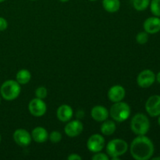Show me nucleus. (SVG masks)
Masks as SVG:
<instances>
[{"label": "nucleus", "instance_id": "nucleus-32", "mask_svg": "<svg viewBox=\"0 0 160 160\" xmlns=\"http://www.w3.org/2000/svg\"><path fill=\"white\" fill-rule=\"evenodd\" d=\"M6 0H0V2H5Z\"/></svg>", "mask_w": 160, "mask_h": 160}, {"label": "nucleus", "instance_id": "nucleus-28", "mask_svg": "<svg viewBox=\"0 0 160 160\" xmlns=\"http://www.w3.org/2000/svg\"><path fill=\"white\" fill-rule=\"evenodd\" d=\"M156 80L158 81V83L160 84V71L157 73V75L156 76Z\"/></svg>", "mask_w": 160, "mask_h": 160}, {"label": "nucleus", "instance_id": "nucleus-12", "mask_svg": "<svg viewBox=\"0 0 160 160\" xmlns=\"http://www.w3.org/2000/svg\"><path fill=\"white\" fill-rule=\"evenodd\" d=\"M108 98L112 102H118L123 101L126 95V91L123 86L116 84L112 86L108 91Z\"/></svg>", "mask_w": 160, "mask_h": 160}, {"label": "nucleus", "instance_id": "nucleus-22", "mask_svg": "<svg viewBox=\"0 0 160 160\" xmlns=\"http://www.w3.org/2000/svg\"><path fill=\"white\" fill-rule=\"evenodd\" d=\"M62 138V134L58 131H53L48 135V139L53 144H57L61 142Z\"/></svg>", "mask_w": 160, "mask_h": 160}, {"label": "nucleus", "instance_id": "nucleus-14", "mask_svg": "<svg viewBox=\"0 0 160 160\" xmlns=\"http://www.w3.org/2000/svg\"><path fill=\"white\" fill-rule=\"evenodd\" d=\"M73 115V110L71 106L67 104H62L57 109L56 116L59 121L67 123L72 119Z\"/></svg>", "mask_w": 160, "mask_h": 160}, {"label": "nucleus", "instance_id": "nucleus-16", "mask_svg": "<svg viewBox=\"0 0 160 160\" xmlns=\"http://www.w3.org/2000/svg\"><path fill=\"white\" fill-rule=\"evenodd\" d=\"M31 138L35 142L39 144L45 143L48 139V133L45 128L36 127L31 131Z\"/></svg>", "mask_w": 160, "mask_h": 160}, {"label": "nucleus", "instance_id": "nucleus-7", "mask_svg": "<svg viewBox=\"0 0 160 160\" xmlns=\"http://www.w3.org/2000/svg\"><path fill=\"white\" fill-rule=\"evenodd\" d=\"M105 145H106L105 138L99 134H92L88 139L87 148L91 152H99L105 148Z\"/></svg>", "mask_w": 160, "mask_h": 160}, {"label": "nucleus", "instance_id": "nucleus-27", "mask_svg": "<svg viewBox=\"0 0 160 160\" xmlns=\"http://www.w3.org/2000/svg\"><path fill=\"white\" fill-rule=\"evenodd\" d=\"M67 159L68 160H81L82 157L80 155L77 154V153H72V154L69 155L67 156Z\"/></svg>", "mask_w": 160, "mask_h": 160}, {"label": "nucleus", "instance_id": "nucleus-31", "mask_svg": "<svg viewBox=\"0 0 160 160\" xmlns=\"http://www.w3.org/2000/svg\"><path fill=\"white\" fill-rule=\"evenodd\" d=\"M158 123H159V125L160 126V115L159 116V118H158Z\"/></svg>", "mask_w": 160, "mask_h": 160}, {"label": "nucleus", "instance_id": "nucleus-8", "mask_svg": "<svg viewBox=\"0 0 160 160\" xmlns=\"http://www.w3.org/2000/svg\"><path fill=\"white\" fill-rule=\"evenodd\" d=\"M156 81V74L151 70H144L138 75V85L142 88L151 87Z\"/></svg>", "mask_w": 160, "mask_h": 160}, {"label": "nucleus", "instance_id": "nucleus-20", "mask_svg": "<svg viewBox=\"0 0 160 160\" xmlns=\"http://www.w3.org/2000/svg\"><path fill=\"white\" fill-rule=\"evenodd\" d=\"M150 0H133V6L137 11H144L150 5Z\"/></svg>", "mask_w": 160, "mask_h": 160}, {"label": "nucleus", "instance_id": "nucleus-4", "mask_svg": "<svg viewBox=\"0 0 160 160\" xmlns=\"http://www.w3.org/2000/svg\"><path fill=\"white\" fill-rule=\"evenodd\" d=\"M109 116L116 122L121 123L126 121L131 116V107L124 102H114L109 110Z\"/></svg>", "mask_w": 160, "mask_h": 160}, {"label": "nucleus", "instance_id": "nucleus-6", "mask_svg": "<svg viewBox=\"0 0 160 160\" xmlns=\"http://www.w3.org/2000/svg\"><path fill=\"white\" fill-rule=\"evenodd\" d=\"M28 110L32 116L35 117H43L47 111V105L44 99L34 98L28 104Z\"/></svg>", "mask_w": 160, "mask_h": 160}, {"label": "nucleus", "instance_id": "nucleus-10", "mask_svg": "<svg viewBox=\"0 0 160 160\" xmlns=\"http://www.w3.org/2000/svg\"><path fill=\"white\" fill-rule=\"evenodd\" d=\"M84 130V125L79 120H70L67 122L64 128V132L68 137L76 138L82 133Z\"/></svg>", "mask_w": 160, "mask_h": 160}, {"label": "nucleus", "instance_id": "nucleus-34", "mask_svg": "<svg viewBox=\"0 0 160 160\" xmlns=\"http://www.w3.org/2000/svg\"><path fill=\"white\" fill-rule=\"evenodd\" d=\"M1 140H2V137H1V134H0V142H1Z\"/></svg>", "mask_w": 160, "mask_h": 160}, {"label": "nucleus", "instance_id": "nucleus-9", "mask_svg": "<svg viewBox=\"0 0 160 160\" xmlns=\"http://www.w3.org/2000/svg\"><path fill=\"white\" fill-rule=\"evenodd\" d=\"M145 109L150 117H156L160 115V95L150 96L145 103Z\"/></svg>", "mask_w": 160, "mask_h": 160}, {"label": "nucleus", "instance_id": "nucleus-18", "mask_svg": "<svg viewBox=\"0 0 160 160\" xmlns=\"http://www.w3.org/2000/svg\"><path fill=\"white\" fill-rule=\"evenodd\" d=\"M102 7L106 12L114 13L120 8V0H102Z\"/></svg>", "mask_w": 160, "mask_h": 160}, {"label": "nucleus", "instance_id": "nucleus-2", "mask_svg": "<svg viewBox=\"0 0 160 160\" xmlns=\"http://www.w3.org/2000/svg\"><path fill=\"white\" fill-rule=\"evenodd\" d=\"M21 92V86L16 80H8L0 87V94L3 99L13 101L17 99Z\"/></svg>", "mask_w": 160, "mask_h": 160}, {"label": "nucleus", "instance_id": "nucleus-36", "mask_svg": "<svg viewBox=\"0 0 160 160\" xmlns=\"http://www.w3.org/2000/svg\"><path fill=\"white\" fill-rule=\"evenodd\" d=\"M31 1H37V0H31Z\"/></svg>", "mask_w": 160, "mask_h": 160}, {"label": "nucleus", "instance_id": "nucleus-30", "mask_svg": "<svg viewBox=\"0 0 160 160\" xmlns=\"http://www.w3.org/2000/svg\"><path fill=\"white\" fill-rule=\"evenodd\" d=\"M59 1H60L61 2H67L70 1V0H59Z\"/></svg>", "mask_w": 160, "mask_h": 160}, {"label": "nucleus", "instance_id": "nucleus-29", "mask_svg": "<svg viewBox=\"0 0 160 160\" xmlns=\"http://www.w3.org/2000/svg\"><path fill=\"white\" fill-rule=\"evenodd\" d=\"M153 160H160V156H158V157H154L152 158Z\"/></svg>", "mask_w": 160, "mask_h": 160}, {"label": "nucleus", "instance_id": "nucleus-3", "mask_svg": "<svg viewBox=\"0 0 160 160\" xmlns=\"http://www.w3.org/2000/svg\"><path fill=\"white\" fill-rule=\"evenodd\" d=\"M128 150V142L123 139H112L106 145V154L113 160H120V156H123Z\"/></svg>", "mask_w": 160, "mask_h": 160}, {"label": "nucleus", "instance_id": "nucleus-35", "mask_svg": "<svg viewBox=\"0 0 160 160\" xmlns=\"http://www.w3.org/2000/svg\"><path fill=\"white\" fill-rule=\"evenodd\" d=\"M0 104H1V97H0Z\"/></svg>", "mask_w": 160, "mask_h": 160}, {"label": "nucleus", "instance_id": "nucleus-13", "mask_svg": "<svg viewBox=\"0 0 160 160\" xmlns=\"http://www.w3.org/2000/svg\"><path fill=\"white\" fill-rule=\"evenodd\" d=\"M143 28L148 34H156L160 31V18L151 17L147 18L143 23Z\"/></svg>", "mask_w": 160, "mask_h": 160}, {"label": "nucleus", "instance_id": "nucleus-33", "mask_svg": "<svg viewBox=\"0 0 160 160\" xmlns=\"http://www.w3.org/2000/svg\"><path fill=\"white\" fill-rule=\"evenodd\" d=\"M88 1H91V2H95V1H96V0H88Z\"/></svg>", "mask_w": 160, "mask_h": 160}, {"label": "nucleus", "instance_id": "nucleus-1", "mask_svg": "<svg viewBox=\"0 0 160 160\" xmlns=\"http://www.w3.org/2000/svg\"><path fill=\"white\" fill-rule=\"evenodd\" d=\"M155 148L153 142L145 135H138L130 146L131 156L136 160H148L152 157Z\"/></svg>", "mask_w": 160, "mask_h": 160}, {"label": "nucleus", "instance_id": "nucleus-5", "mask_svg": "<svg viewBox=\"0 0 160 160\" xmlns=\"http://www.w3.org/2000/svg\"><path fill=\"white\" fill-rule=\"evenodd\" d=\"M150 128V121L146 115L137 113L132 117L131 121V129L137 135H145Z\"/></svg>", "mask_w": 160, "mask_h": 160}, {"label": "nucleus", "instance_id": "nucleus-15", "mask_svg": "<svg viewBox=\"0 0 160 160\" xmlns=\"http://www.w3.org/2000/svg\"><path fill=\"white\" fill-rule=\"evenodd\" d=\"M91 117L97 122H103L109 117V112L105 106H95L91 110Z\"/></svg>", "mask_w": 160, "mask_h": 160}, {"label": "nucleus", "instance_id": "nucleus-25", "mask_svg": "<svg viewBox=\"0 0 160 160\" xmlns=\"http://www.w3.org/2000/svg\"><path fill=\"white\" fill-rule=\"evenodd\" d=\"M92 159L93 160H109V156L107 154H105V153L101 152H96L95 153L93 156L92 157Z\"/></svg>", "mask_w": 160, "mask_h": 160}, {"label": "nucleus", "instance_id": "nucleus-21", "mask_svg": "<svg viewBox=\"0 0 160 160\" xmlns=\"http://www.w3.org/2000/svg\"><path fill=\"white\" fill-rule=\"evenodd\" d=\"M150 9L155 17H160V0H152L150 2Z\"/></svg>", "mask_w": 160, "mask_h": 160}, {"label": "nucleus", "instance_id": "nucleus-19", "mask_svg": "<svg viewBox=\"0 0 160 160\" xmlns=\"http://www.w3.org/2000/svg\"><path fill=\"white\" fill-rule=\"evenodd\" d=\"M31 79V73L27 69H22V70H19L16 74V81L20 84V85H23V84H27L28 83L30 82Z\"/></svg>", "mask_w": 160, "mask_h": 160}, {"label": "nucleus", "instance_id": "nucleus-24", "mask_svg": "<svg viewBox=\"0 0 160 160\" xmlns=\"http://www.w3.org/2000/svg\"><path fill=\"white\" fill-rule=\"evenodd\" d=\"M136 41L140 45H145L148 41V34L145 31H142L139 32L136 35Z\"/></svg>", "mask_w": 160, "mask_h": 160}, {"label": "nucleus", "instance_id": "nucleus-26", "mask_svg": "<svg viewBox=\"0 0 160 160\" xmlns=\"http://www.w3.org/2000/svg\"><path fill=\"white\" fill-rule=\"evenodd\" d=\"M8 22L3 17H0V31H4L7 29Z\"/></svg>", "mask_w": 160, "mask_h": 160}, {"label": "nucleus", "instance_id": "nucleus-11", "mask_svg": "<svg viewBox=\"0 0 160 160\" xmlns=\"http://www.w3.org/2000/svg\"><path fill=\"white\" fill-rule=\"evenodd\" d=\"M13 140L17 145L21 147H27L31 143V134L28 132L27 130L23 129V128H20L14 131L13 135Z\"/></svg>", "mask_w": 160, "mask_h": 160}, {"label": "nucleus", "instance_id": "nucleus-17", "mask_svg": "<svg viewBox=\"0 0 160 160\" xmlns=\"http://www.w3.org/2000/svg\"><path fill=\"white\" fill-rule=\"evenodd\" d=\"M101 132L103 135L110 136L115 133L117 130V124L114 120H105L101 125Z\"/></svg>", "mask_w": 160, "mask_h": 160}, {"label": "nucleus", "instance_id": "nucleus-23", "mask_svg": "<svg viewBox=\"0 0 160 160\" xmlns=\"http://www.w3.org/2000/svg\"><path fill=\"white\" fill-rule=\"evenodd\" d=\"M34 94H35L36 98H41V99H45L48 96V90L44 86H40L38 88H36Z\"/></svg>", "mask_w": 160, "mask_h": 160}]
</instances>
